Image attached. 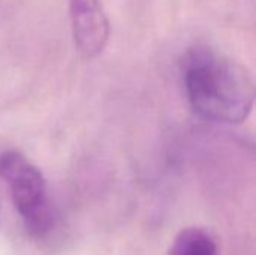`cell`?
Returning a JSON list of instances; mask_svg holds the SVG:
<instances>
[{
	"instance_id": "3",
	"label": "cell",
	"mask_w": 256,
	"mask_h": 255,
	"mask_svg": "<svg viewBox=\"0 0 256 255\" xmlns=\"http://www.w3.org/2000/svg\"><path fill=\"white\" fill-rule=\"evenodd\" d=\"M69 17L78 51L87 59L99 56L110 41V20L100 0H69Z\"/></svg>"
},
{
	"instance_id": "4",
	"label": "cell",
	"mask_w": 256,
	"mask_h": 255,
	"mask_svg": "<svg viewBox=\"0 0 256 255\" xmlns=\"http://www.w3.org/2000/svg\"><path fill=\"white\" fill-rule=\"evenodd\" d=\"M168 255H218V245L208 233L190 227L177 234Z\"/></svg>"
},
{
	"instance_id": "1",
	"label": "cell",
	"mask_w": 256,
	"mask_h": 255,
	"mask_svg": "<svg viewBox=\"0 0 256 255\" xmlns=\"http://www.w3.org/2000/svg\"><path fill=\"white\" fill-rule=\"evenodd\" d=\"M186 98L201 117L242 123L252 113L255 83L237 60L208 47L190 48L182 60Z\"/></svg>"
},
{
	"instance_id": "2",
	"label": "cell",
	"mask_w": 256,
	"mask_h": 255,
	"mask_svg": "<svg viewBox=\"0 0 256 255\" xmlns=\"http://www.w3.org/2000/svg\"><path fill=\"white\" fill-rule=\"evenodd\" d=\"M0 179L9 185L12 201L27 231L45 234L52 227V209L42 173L21 153L9 150L0 155Z\"/></svg>"
}]
</instances>
